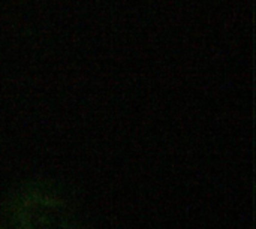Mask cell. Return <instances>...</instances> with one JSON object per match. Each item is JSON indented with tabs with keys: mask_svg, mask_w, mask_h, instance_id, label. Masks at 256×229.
<instances>
[{
	"mask_svg": "<svg viewBox=\"0 0 256 229\" xmlns=\"http://www.w3.org/2000/svg\"><path fill=\"white\" fill-rule=\"evenodd\" d=\"M0 229H84L74 201L44 180L12 188L0 204Z\"/></svg>",
	"mask_w": 256,
	"mask_h": 229,
	"instance_id": "obj_1",
	"label": "cell"
}]
</instances>
